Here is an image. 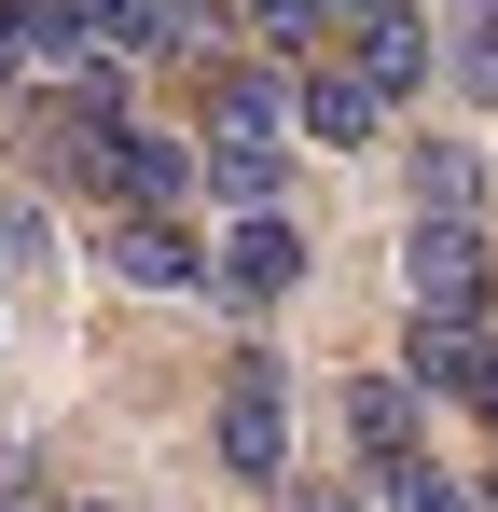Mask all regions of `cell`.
I'll use <instances>...</instances> for the list:
<instances>
[{"label":"cell","instance_id":"obj_9","mask_svg":"<svg viewBox=\"0 0 498 512\" xmlns=\"http://www.w3.org/2000/svg\"><path fill=\"white\" fill-rule=\"evenodd\" d=\"M291 111H305V139H346V153L388 125V97L360 84V70H305V97H291Z\"/></svg>","mask_w":498,"mask_h":512},{"label":"cell","instance_id":"obj_15","mask_svg":"<svg viewBox=\"0 0 498 512\" xmlns=\"http://www.w3.org/2000/svg\"><path fill=\"white\" fill-rule=\"evenodd\" d=\"M485 416H498V374H485Z\"/></svg>","mask_w":498,"mask_h":512},{"label":"cell","instance_id":"obj_3","mask_svg":"<svg viewBox=\"0 0 498 512\" xmlns=\"http://www.w3.org/2000/svg\"><path fill=\"white\" fill-rule=\"evenodd\" d=\"M222 471L236 485H291V374L236 346V374H222Z\"/></svg>","mask_w":498,"mask_h":512},{"label":"cell","instance_id":"obj_7","mask_svg":"<svg viewBox=\"0 0 498 512\" xmlns=\"http://www.w3.org/2000/svg\"><path fill=\"white\" fill-rule=\"evenodd\" d=\"M485 374H498V346H485V333L415 319V346H402V388H415V402H485Z\"/></svg>","mask_w":498,"mask_h":512},{"label":"cell","instance_id":"obj_4","mask_svg":"<svg viewBox=\"0 0 498 512\" xmlns=\"http://www.w3.org/2000/svg\"><path fill=\"white\" fill-rule=\"evenodd\" d=\"M291 277H305V236H291L277 208H236V236L208 250V291H222V305H277Z\"/></svg>","mask_w":498,"mask_h":512},{"label":"cell","instance_id":"obj_12","mask_svg":"<svg viewBox=\"0 0 498 512\" xmlns=\"http://www.w3.org/2000/svg\"><path fill=\"white\" fill-rule=\"evenodd\" d=\"M374 485H388V512H485L471 485H457V471H429V457H402V471H374Z\"/></svg>","mask_w":498,"mask_h":512},{"label":"cell","instance_id":"obj_10","mask_svg":"<svg viewBox=\"0 0 498 512\" xmlns=\"http://www.w3.org/2000/svg\"><path fill=\"white\" fill-rule=\"evenodd\" d=\"M471 208H485L471 139H415V222H471Z\"/></svg>","mask_w":498,"mask_h":512},{"label":"cell","instance_id":"obj_13","mask_svg":"<svg viewBox=\"0 0 498 512\" xmlns=\"http://www.w3.org/2000/svg\"><path fill=\"white\" fill-rule=\"evenodd\" d=\"M0 84H28V0H0Z\"/></svg>","mask_w":498,"mask_h":512},{"label":"cell","instance_id":"obj_11","mask_svg":"<svg viewBox=\"0 0 498 512\" xmlns=\"http://www.w3.org/2000/svg\"><path fill=\"white\" fill-rule=\"evenodd\" d=\"M360 84H374V97H415V84H429V28H415V0L360 28Z\"/></svg>","mask_w":498,"mask_h":512},{"label":"cell","instance_id":"obj_2","mask_svg":"<svg viewBox=\"0 0 498 512\" xmlns=\"http://www.w3.org/2000/svg\"><path fill=\"white\" fill-rule=\"evenodd\" d=\"M402 291H415V319L485 333V305H498V250H485V222H415V236H402Z\"/></svg>","mask_w":498,"mask_h":512},{"label":"cell","instance_id":"obj_6","mask_svg":"<svg viewBox=\"0 0 498 512\" xmlns=\"http://www.w3.org/2000/svg\"><path fill=\"white\" fill-rule=\"evenodd\" d=\"M111 277H139V291H194L208 250L180 236V208H111Z\"/></svg>","mask_w":498,"mask_h":512},{"label":"cell","instance_id":"obj_5","mask_svg":"<svg viewBox=\"0 0 498 512\" xmlns=\"http://www.w3.org/2000/svg\"><path fill=\"white\" fill-rule=\"evenodd\" d=\"M83 194H111V208H180V194H194V153L153 139V125H111V153H97Z\"/></svg>","mask_w":498,"mask_h":512},{"label":"cell","instance_id":"obj_8","mask_svg":"<svg viewBox=\"0 0 498 512\" xmlns=\"http://www.w3.org/2000/svg\"><path fill=\"white\" fill-rule=\"evenodd\" d=\"M346 443H360L374 471L415 457V388H402V374H360V388H346Z\"/></svg>","mask_w":498,"mask_h":512},{"label":"cell","instance_id":"obj_14","mask_svg":"<svg viewBox=\"0 0 498 512\" xmlns=\"http://www.w3.org/2000/svg\"><path fill=\"white\" fill-rule=\"evenodd\" d=\"M332 14H346V28H374V14H402V0H332Z\"/></svg>","mask_w":498,"mask_h":512},{"label":"cell","instance_id":"obj_1","mask_svg":"<svg viewBox=\"0 0 498 512\" xmlns=\"http://www.w3.org/2000/svg\"><path fill=\"white\" fill-rule=\"evenodd\" d=\"M277 111H291V97L263 84V70H236V84L208 97V153H194V167H208L222 208H277Z\"/></svg>","mask_w":498,"mask_h":512}]
</instances>
